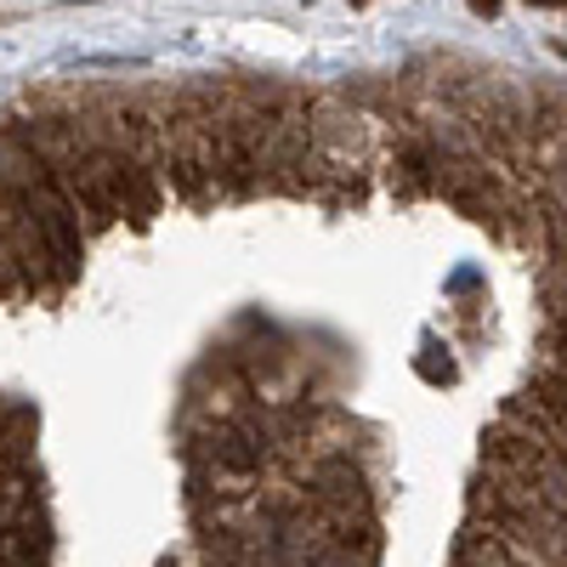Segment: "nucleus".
<instances>
[{
    "label": "nucleus",
    "instance_id": "nucleus-1",
    "mask_svg": "<svg viewBox=\"0 0 567 567\" xmlns=\"http://www.w3.org/2000/svg\"><path fill=\"white\" fill-rule=\"evenodd\" d=\"M539 7H556V0H539Z\"/></svg>",
    "mask_w": 567,
    "mask_h": 567
}]
</instances>
